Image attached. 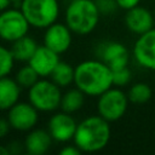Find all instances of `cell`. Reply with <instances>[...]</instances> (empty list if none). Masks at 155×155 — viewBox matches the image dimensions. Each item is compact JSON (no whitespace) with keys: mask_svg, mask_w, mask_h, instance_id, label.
I'll return each instance as SVG.
<instances>
[{"mask_svg":"<svg viewBox=\"0 0 155 155\" xmlns=\"http://www.w3.org/2000/svg\"><path fill=\"white\" fill-rule=\"evenodd\" d=\"M74 84L88 97H98L113 87V70L101 59H87L75 67Z\"/></svg>","mask_w":155,"mask_h":155,"instance_id":"6da1fadb","label":"cell"},{"mask_svg":"<svg viewBox=\"0 0 155 155\" xmlns=\"http://www.w3.org/2000/svg\"><path fill=\"white\" fill-rule=\"evenodd\" d=\"M110 122L101 115H90L78 124L73 142L82 153L103 150L111 137Z\"/></svg>","mask_w":155,"mask_h":155,"instance_id":"7a4b0ae2","label":"cell"},{"mask_svg":"<svg viewBox=\"0 0 155 155\" xmlns=\"http://www.w3.org/2000/svg\"><path fill=\"white\" fill-rule=\"evenodd\" d=\"M99 17L94 0H71L65 10V24L78 35L92 33L99 23Z\"/></svg>","mask_w":155,"mask_h":155,"instance_id":"3957f363","label":"cell"},{"mask_svg":"<svg viewBox=\"0 0 155 155\" xmlns=\"http://www.w3.org/2000/svg\"><path fill=\"white\" fill-rule=\"evenodd\" d=\"M19 6L30 27L39 29H46L59 16L57 0H22Z\"/></svg>","mask_w":155,"mask_h":155,"instance_id":"277c9868","label":"cell"},{"mask_svg":"<svg viewBox=\"0 0 155 155\" xmlns=\"http://www.w3.org/2000/svg\"><path fill=\"white\" fill-rule=\"evenodd\" d=\"M28 98L39 111H54L61 108V87L52 80L39 79L30 88H28Z\"/></svg>","mask_w":155,"mask_h":155,"instance_id":"5b68a950","label":"cell"},{"mask_svg":"<svg viewBox=\"0 0 155 155\" xmlns=\"http://www.w3.org/2000/svg\"><path fill=\"white\" fill-rule=\"evenodd\" d=\"M130 99L120 87H110L97 101V111L103 119L109 122L119 121L127 111Z\"/></svg>","mask_w":155,"mask_h":155,"instance_id":"8992f818","label":"cell"},{"mask_svg":"<svg viewBox=\"0 0 155 155\" xmlns=\"http://www.w3.org/2000/svg\"><path fill=\"white\" fill-rule=\"evenodd\" d=\"M29 22L21 10L7 8L0 12V38L5 41L13 42L28 34Z\"/></svg>","mask_w":155,"mask_h":155,"instance_id":"52a82bcc","label":"cell"},{"mask_svg":"<svg viewBox=\"0 0 155 155\" xmlns=\"http://www.w3.org/2000/svg\"><path fill=\"white\" fill-rule=\"evenodd\" d=\"M7 111V120L11 128L16 131L29 132L35 128L39 121V110L30 102H17Z\"/></svg>","mask_w":155,"mask_h":155,"instance_id":"ba28073f","label":"cell"},{"mask_svg":"<svg viewBox=\"0 0 155 155\" xmlns=\"http://www.w3.org/2000/svg\"><path fill=\"white\" fill-rule=\"evenodd\" d=\"M132 56L139 67L155 70V27L138 35L132 47Z\"/></svg>","mask_w":155,"mask_h":155,"instance_id":"9c48e42d","label":"cell"},{"mask_svg":"<svg viewBox=\"0 0 155 155\" xmlns=\"http://www.w3.org/2000/svg\"><path fill=\"white\" fill-rule=\"evenodd\" d=\"M73 31L65 23L54 22L45 29L44 33V45L58 54L67 52L70 48L73 36Z\"/></svg>","mask_w":155,"mask_h":155,"instance_id":"30bf717a","label":"cell"},{"mask_svg":"<svg viewBox=\"0 0 155 155\" xmlns=\"http://www.w3.org/2000/svg\"><path fill=\"white\" fill-rule=\"evenodd\" d=\"M78 124L75 119L69 114L62 110V113L53 114L47 124V131L50 132L53 140L59 143H65L73 140Z\"/></svg>","mask_w":155,"mask_h":155,"instance_id":"8fae6325","label":"cell"},{"mask_svg":"<svg viewBox=\"0 0 155 155\" xmlns=\"http://www.w3.org/2000/svg\"><path fill=\"white\" fill-rule=\"evenodd\" d=\"M98 57L111 70L128 67L130 51L119 41H107L98 47Z\"/></svg>","mask_w":155,"mask_h":155,"instance_id":"7c38bea8","label":"cell"},{"mask_svg":"<svg viewBox=\"0 0 155 155\" xmlns=\"http://www.w3.org/2000/svg\"><path fill=\"white\" fill-rule=\"evenodd\" d=\"M125 25L131 33L142 35L155 27L154 12L140 5L127 10L125 15Z\"/></svg>","mask_w":155,"mask_h":155,"instance_id":"4fadbf2b","label":"cell"},{"mask_svg":"<svg viewBox=\"0 0 155 155\" xmlns=\"http://www.w3.org/2000/svg\"><path fill=\"white\" fill-rule=\"evenodd\" d=\"M59 63V54L52 51L51 48L41 45L36 48L33 57L29 59L28 64H30L34 70L39 74L40 78L51 76L53 69Z\"/></svg>","mask_w":155,"mask_h":155,"instance_id":"5bb4252c","label":"cell"},{"mask_svg":"<svg viewBox=\"0 0 155 155\" xmlns=\"http://www.w3.org/2000/svg\"><path fill=\"white\" fill-rule=\"evenodd\" d=\"M52 137L48 131L42 128H33L24 139V149L30 155H44L48 151Z\"/></svg>","mask_w":155,"mask_h":155,"instance_id":"9a60e30c","label":"cell"},{"mask_svg":"<svg viewBox=\"0 0 155 155\" xmlns=\"http://www.w3.org/2000/svg\"><path fill=\"white\" fill-rule=\"evenodd\" d=\"M21 88L16 79H11L8 75L0 78V110H8L18 102Z\"/></svg>","mask_w":155,"mask_h":155,"instance_id":"2e32d148","label":"cell"},{"mask_svg":"<svg viewBox=\"0 0 155 155\" xmlns=\"http://www.w3.org/2000/svg\"><path fill=\"white\" fill-rule=\"evenodd\" d=\"M38 47L39 46H38L36 41L31 36H29L27 34L23 38L13 41L10 50L12 52V56H13L15 61H18V62H29V59L33 57V54L35 53V51H36Z\"/></svg>","mask_w":155,"mask_h":155,"instance_id":"e0dca14e","label":"cell"},{"mask_svg":"<svg viewBox=\"0 0 155 155\" xmlns=\"http://www.w3.org/2000/svg\"><path fill=\"white\" fill-rule=\"evenodd\" d=\"M85 96L86 94L78 87L68 90L65 93L62 94L61 109L69 114L80 110L85 104Z\"/></svg>","mask_w":155,"mask_h":155,"instance_id":"ac0fdd59","label":"cell"},{"mask_svg":"<svg viewBox=\"0 0 155 155\" xmlns=\"http://www.w3.org/2000/svg\"><path fill=\"white\" fill-rule=\"evenodd\" d=\"M74 74H75V67L70 65L67 62H61L56 65L51 74V80L57 84L59 87H65L74 82Z\"/></svg>","mask_w":155,"mask_h":155,"instance_id":"d6986e66","label":"cell"},{"mask_svg":"<svg viewBox=\"0 0 155 155\" xmlns=\"http://www.w3.org/2000/svg\"><path fill=\"white\" fill-rule=\"evenodd\" d=\"M127 97L130 99V103L133 104H144L149 102L153 97V90L149 84L147 82H136L131 85V87L127 91Z\"/></svg>","mask_w":155,"mask_h":155,"instance_id":"ffe728a7","label":"cell"},{"mask_svg":"<svg viewBox=\"0 0 155 155\" xmlns=\"http://www.w3.org/2000/svg\"><path fill=\"white\" fill-rule=\"evenodd\" d=\"M39 74L34 70V68L28 64V65H24L22 67L17 73H16V81L18 82V85L21 87H24V88H30L38 80H39Z\"/></svg>","mask_w":155,"mask_h":155,"instance_id":"44dd1931","label":"cell"},{"mask_svg":"<svg viewBox=\"0 0 155 155\" xmlns=\"http://www.w3.org/2000/svg\"><path fill=\"white\" fill-rule=\"evenodd\" d=\"M15 62L16 61L12 56L11 50L0 45V78L7 76L11 73L15 65Z\"/></svg>","mask_w":155,"mask_h":155,"instance_id":"7402d4cb","label":"cell"},{"mask_svg":"<svg viewBox=\"0 0 155 155\" xmlns=\"http://www.w3.org/2000/svg\"><path fill=\"white\" fill-rule=\"evenodd\" d=\"M132 80V71L128 67L113 70V85L116 87H124Z\"/></svg>","mask_w":155,"mask_h":155,"instance_id":"603a6c76","label":"cell"},{"mask_svg":"<svg viewBox=\"0 0 155 155\" xmlns=\"http://www.w3.org/2000/svg\"><path fill=\"white\" fill-rule=\"evenodd\" d=\"M101 15H111L119 8L116 0H94Z\"/></svg>","mask_w":155,"mask_h":155,"instance_id":"cb8c5ba5","label":"cell"},{"mask_svg":"<svg viewBox=\"0 0 155 155\" xmlns=\"http://www.w3.org/2000/svg\"><path fill=\"white\" fill-rule=\"evenodd\" d=\"M139 2H140V0H116V4L119 6V8L125 10V11L131 10V8L136 7V6H138Z\"/></svg>","mask_w":155,"mask_h":155,"instance_id":"d4e9b609","label":"cell"},{"mask_svg":"<svg viewBox=\"0 0 155 155\" xmlns=\"http://www.w3.org/2000/svg\"><path fill=\"white\" fill-rule=\"evenodd\" d=\"M59 153L61 155H80L82 151L74 144V145H64Z\"/></svg>","mask_w":155,"mask_h":155,"instance_id":"484cf974","label":"cell"},{"mask_svg":"<svg viewBox=\"0 0 155 155\" xmlns=\"http://www.w3.org/2000/svg\"><path fill=\"white\" fill-rule=\"evenodd\" d=\"M10 128H11V125H10L8 120L0 117V139L1 138H5L8 134Z\"/></svg>","mask_w":155,"mask_h":155,"instance_id":"4316f807","label":"cell"},{"mask_svg":"<svg viewBox=\"0 0 155 155\" xmlns=\"http://www.w3.org/2000/svg\"><path fill=\"white\" fill-rule=\"evenodd\" d=\"M12 4L11 0H0V12L10 8V5Z\"/></svg>","mask_w":155,"mask_h":155,"instance_id":"83f0119b","label":"cell"},{"mask_svg":"<svg viewBox=\"0 0 155 155\" xmlns=\"http://www.w3.org/2000/svg\"><path fill=\"white\" fill-rule=\"evenodd\" d=\"M7 154H10V149L4 145H0V155H7Z\"/></svg>","mask_w":155,"mask_h":155,"instance_id":"f1b7e54d","label":"cell"},{"mask_svg":"<svg viewBox=\"0 0 155 155\" xmlns=\"http://www.w3.org/2000/svg\"><path fill=\"white\" fill-rule=\"evenodd\" d=\"M11 1H12V2H18V4H21L22 0H11Z\"/></svg>","mask_w":155,"mask_h":155,"instance_id":"f546056e","label":"cell"},{"mask_svg":"<svg viewBox=\"0 0 155 155\" xmlns=\"http://www.w3.org/2000/svg\"><path fill=\"white\" fill-rule=\"evenodd\" d=\"M154 18H155V10H154Z\"/></svg>","mask_w":155,"mask_h":155,"instance_id":"4dcf8cb0","label":"cell"}]
</instances>
